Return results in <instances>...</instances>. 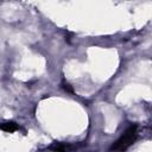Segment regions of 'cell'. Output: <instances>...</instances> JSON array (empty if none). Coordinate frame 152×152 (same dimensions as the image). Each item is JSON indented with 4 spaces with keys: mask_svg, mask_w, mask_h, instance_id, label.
Instances as JSON below:
<instances>
[{
    "mask_svg": "<svg viewBox=\"0 0 152 152\" xmlns=\"http://www.w3.org/2000/svg\"><path fill=\"white\" fill-rule=\"evenodd\" d=\"M137 131H138V125H135V124L131 125L125 131V133L115 142H113V145L109 147V151L110 152H125L135 141L137 135H138Z\"/></svg>",
    "mask_w": 152,
    "mask_h": 152,
    "instance_id": "1",
    "label": "cell"
},
{
    "mask_svg": "<svg viewBox=\"0 0 152 152\" xmlns=\"http://www.w3.org/2000/svg\"><path fill=\"white\" fill-rule=\"evenodd\" d=\"M77 144H70V142H55L49 146V150L52 152H69L74 148H77Z\"/></svg>",
    "mask_w": 152,
    "mask_h": 152,
    "instance_id": "2",
    "label": "cell"
},
{
    "mask_svg": "<svg viewBox=\"0 0 152 152\" xmlns=\"http://www.w3.org/2000/svg\"><path fill=\"white\" fill-rule=\"evenodd\" d=\"M0 129L5 131V132H14L17 129H19V126L15 124V122H12V121H8V122H5V124H1L0 125Z\"/></svg>",
    "mask_w": 152,
    "mask_h": 152,
    "instance_id": "3",
    "label": "cell"
},
{
    "mask_svg": "<svg viewBox=\"0 0 152 152\" xmlns=\"http://www.w3.org/2000/svg\"><path fill=\"white\" fill-rule=\"evenodd\" d=\"M63 88H64V90H65V91H68V93H71V94L74 93V89L70 87V84H69V83H63Z\"/></svg>",
    "mask_w": 152,
    "mask_h": 152,
    "instance_id": "4",
    "label": "cell"
}]
</instances>
